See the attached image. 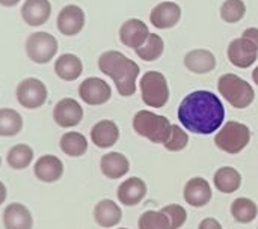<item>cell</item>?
Masks as SVG:
<instances>
[{
  "label": "cell",
  "instance_id": "44dd1931",
  "mask_svg": "<svg viewBox=\"0 0 258 229\" xmlns=\"http://www.w3.org/2000/svg\"><path fill=\"white\" fill-rule=\"evenodd\" d=\"M94 220L101 228H113L122 220V210L115 201L101 199L94 207Z\"/></svg>",
  "mask_w": 258,
  "mask_h": 229
},
{
  "label": "cell",
  "instance_id": "d6a6232c",
  "mask_svg": "<svg viewBox=\"0 0 258 229\" xmlns=\"http://www.w3.org/2000/svg\"><path fill=\"white\" fill-rule=\"evenodd\" d=\"M189 143V134L186 133V130H183L180 125L174 124L171 125V133L168 140L163 143V146L171 151V152H180L183 151Z\"/></svg>",
  "mask_w": 258,
  "mask_h": 229
},
{
  "label": "cell",
  "instance_id": "8fae6325",
  "mask_svg": "<svg viewBox=\"0 0 258 229\" xmlns=\"http://www.w3.org/2000/svg\"><path fill=\"white\" fill-rule=\"evenodd\" d=\"M83 107L74 98H62L56 103L53 109V119L60 128L77 127L83 121Z\"/></svg>",
  "mask_w": 258,
  "mask_h": 229
},
{
  "label": "cell",
  "instance_id": "9a60e30c",
  "mask_svg": "<svg viewBox=\"0 0 258 229\" xmlns=\"http://www.w3.org/2000/svg\"><path fill=\"white\" fill-rule=\"evenodd\" d=\"M150 35L148 26L139 18H130L119 27V41L128 48H139Z\"/></svg>",
  "mask_w": 258,
  "mask_h": 229
},
{
  "label": "cell",
  "instance_id": "9c48e42d",
  "mask_svg": "<svg viewBox=\"0 0 258 229\" xmlns=\"http://www.w3.org/2000/svg\"><path fill=\"white\" fill-rule=\"evenodd\" d=\"M79 97L89 106H101L110 100L112 88L100 77H88L79 85Z\"/></svg>",
  "mask_w": 258,
  "mask_h": 229
},
{
  "label": "cell",
  "instance_id": "60d3db41",
  "mask_svg": "<svg viewBox=\"0 0 258 229\" xmlns=\"http://www.w3.org/2000/svg\"><path fill=\"white\" fill-rule=\"evenodd\" d=\"M118 229H128V228H118Z\"/></svg>",
  "mask_w": 258,
  "mask_h": 229
},
{
  "label": "cell",
  "instance_id": "ffe728a7",
  "mask_svg": "<svg viewBox=\"0 0 258 229\" xmlns=\"http://www.w3.org/2000/svg\"><path fill=\"white\" fill-rule=\"evenodd\" d=\"M119 139V127L115 121L101 119L91 128V140L100 149L112 148Z\"/></svg>",
  "mask_w": 258,
  "mask_h": 229
},
{
  "label": "cell",
  "instance_id": "d6986e66",
  "mask_svg": "<svg viewBox=\"0 0 258 229\" xmlns=\"http://www.w3.org/2000/svg\"><path fill=\"white\" fill-rule=\"evenodd\" d=\"M51 17V3L48 0H24L21 18L27 26L38 27L45 24Z\"/></svg>",
  "mask_w": 258,
  "mask_h": 229
},
{
  "label": "cell",
  "instance_id": "5bb4252c",
  "mask_svg": "<svg viewBox=\"0 0 258 229\" xmlns=\"http://www.w3.org/2000/svg\"><path fill=\"white\" fill-rule=\"evenodd\" d=\"M183 198H184L186 204H189L195 208H201V207L207 205L213 198L210 183L203 177L190 178L184 186Z\"/></svg>",
  "mask_w": 258,
  "mask_h": 229
},
{
  "label": "cell",
  "instance_id": "f35d334b",
  "mask_svg": "<svg viewBox=\"0 0 258 229\" xmlns=\"http://www.w3.org/2000/svg\"><path fill=\"white\" fill-rule=\"evenodd\" d=\"M252 80H254V83L258 86V66L252 71Z\"/></svg>",
  "mask_w": 258,
  "mask_h": 229
},
{
  "label": "cell",
  "instance_id": "ac0fdd59",
  "mask_svg": "<svg viewBox=\"0 0 258 229\" xmlns=\"http://www.w3.org/2000/svg\"><path fill=\"white\" fill-rule=\"evenodd\" d=\"M2 219L5 229H33V216L30 210L20 202L6 205Z\"/></svg>",
  "mask_w": 258,
  "mask_h": 229
},
{
  "label": "cell",
  "instance_id": "277c9868",
  "mask_svg": "<svg viewBox=\"0 0 258 229\" xmlns=\"http://www.w3.org/2000/svg\"><path fill=\"white\" fill-rule=\"evenodd\" d=\"M219 94L234 107L246 109L254 103L255 92L252 86L236 74H224L218 80Z\"/></svg>",
  "mask_w": 258,
  "mask_h": 229
},
{
  "label": "cell",
  "instance_id": "52a82bcc",
  "mask_svg": "<svg viewBox=\"0 0 258 229\" xmlns=\"http://www.w3.org/2000/svg\"><path fill=\"white\" fill-rule=\"evenodd\" d=\"M57 39L47 32H35L29 35L26 41L27 57L38 65H45L53 60L57 54Z\"/></svg>",
  "mask_w": 258,
  "mask_h": 229
},
{
  "label": "cell",
  "instance_id": "1f68e13d",
  "mask_svg": "<svg viewBox=\"0 0 258 229\" xmlns=\"http://www.w3.org/2000/svg\"><path fill=\"white\" fill-rule=\"evenodd\" d=\"M139 229H169V222L166 216L162 211L156 210H148L141 214L139 222H138Z\"/></svg>",
  "mask_w": 258,
  "mask_h": 229
},
{
  "label": "cell",
  "instance_id": "f1b7e54d",
  "mask_svg": "<svg viewBox=\"0 0 258 229\" xmlns=\"http://www.w3.org/2000/svg\"><path fill=\"white\" fill-rule=\"evenodd\" d=\"M230 211L234 220H237L239 223H251L257 217L258 207L249 198H237L233 201Z\"/></svg>",
  "mask_w": 258,
  "mask_h": 229
},
{
  "label": "cell",
  "instance_id": "8992f818",
  "mask_svg": "<svg viewBox=\"0 0 258 229\" xmlns=\"http://www.w3.org/2000/svg\"><path fill=\"white\" fill-rule=\"evenodd\" d=\"M142 101L153 109H162L169 100V88L166 77L159 71H148L141 79Z\"/></svg>",
  "mask_w": 258,
  "mask_h": 229
},
{
  "label": "cell",
  "instance_id": "e0dca14e",
  "mask_svg": "<svg viewBox=\"0 0 258 229\" xmlns=\"http://www.w3.org/2000/svg\"><path fill=\"white\" fill-rule=\"evenodd\" d=\"M181 20V8L174 2H162L156 5L150 14V21L157 29H171Z\"/></svg>",
  "mask_w": 258,
  "mask_h": 229
},
{
  "label": "cell",
  "instance_id": "74e56055",
  "mask_svg": "<svg viewBox=\"0 0 258 229\" xmlns=\"http://www.w3.org/2000/svg\"><path fill=\"white\" fill-rule=\"evenodd\" d=\"M21 0H0V5L5 6V8H12V6H17Z\"/></svg>",
  "mask_w": 258,
  "mask_h": 229
},
{
  "label": "cell",
  "instance_id": "83f0119b",
  "mask_svg": "<svg viewBox=\"0 0 258 229\" xmlns=\"http://www.w3.org/2000/svg\"><path fill=\"white\" fill-rule=\"evenodd\" d=\"M24 127L23 116L9 107L0 109V137H14Z\"/></svg>",
  "mask_w": 258,
  "mask_h": 229
},
{
  "label": "cell",
  "instance_id": "8d00e7d4",
  "mask_svg": "<svg viewBox=\"0 0 258 229\" xmlns=\"http://www.w3.org/2000/svg\"><path fill=\"white\" fill-rule=\"evenodd\" d=\"M6 198H8V189H6L5 183L0 181V205H3L6 202Z\"/></svg>",
  "mask_w": 258,
  "mask_h": 229
},
{
  "label": "cell",
  "instance_id": "7a4b0ae2",
  "mask_svg": "<svg viewBox=\"0 0 258 229\" xmlns=\"http://www.w3.org/2000/svg\"><path fill=\"white\" fill-rule=\"evenodd\" d=\"M100 71L110 77L121 97H132L136 92V80L141 72L139 65L116 50L104 51L98 57Z\"/></svg>",
  "mask_w": 258,
  "mask_h": 229
},
{
  "label": "cell",
  "instance_id": "ba28073f",
  "mask_svg": "<svg viewBox=\"0 0 258 229\" xmlns=\"http://www.w3.org/2000/svg\"><path fill=\"white\" fill-rule=\"evenodd\" d=\"M15 97L20 106L29 110H35L45 104L48 97V89L42 80L36 77H27L18 83Z\"/></svg>",
  "mask_w": 258,
  "mask_h": 229
},
{
  "label": "cell",
  "instance_id": "ab89813d",
  "mask_svg": "<svg viewBox=\"0 0 258 229\" xmlns=\"http://www.w3.org/2000/svg\"><path fill=\"white\" fill-rule=\"evenodd\" d=\"M0 166H2V157H0Z\"/></svg>",
  "mask_w": 258,
  "mask_h": 229
},
{
  "label": "cell",
  "instance_id": "6da1fadb",
  "mask_svg": "<svg viewBox=\"0 0 258 229\" xmlns=\"http://www.w3.org/2000/svg\"><path fill=\"white\" fill-rule=\"evenodd\" d=\"M225 107L210 91H195L186 95L178 107V121L195 134H212L222 127Z\"/></svg>",
  "mask_w": 258,
  "mask_h": 229
},
{
  "label": "cell",
  "instance_id": "7402d4cb",
  "mask_svg": "<svg viewBox=\"0 0 258 229\" xmlns=\"http://www.w3.org/2000/svg\"><path fill=\"white\" fill-rule=\"evenodd\" d=\"M100 169L101 174L109 180H119L125 177L130 171V162L128 159L121 152H107L100 160Z\"/></svg>",
  "mask_w": 258,
  "mask_h": 229
},
{
  "label": "cell",
  "instance_id": "2e32d148",
  "mask_svg": "<svg viewBox=\"0 0 258 229\" xmlns=\"http://www.w3.org/2000/svg\"><path fill=\"white\" fill-rule=\"evenodd\" d=\"M147 184L139 177H130L125 181H122L116 190V196L119 204L125 207H135L144 201L147 196Z\"/></svg>",
  "mask_w": 258,
  "mask_h": 229
},
{
  "label": "cell",
  "instance_id": "5b68a950",
  "mask_svg": "<svg viewBox=\"0 0 258 229\" xmlns=\"http://www.w3.org/2000/svg\"><path fill=\"white\" fill-rule=\"evenodd\" d=\"M251 142V130L248 125L237 122V121H228L222 125L219 133L215 136V145L227 152V154H239L242 152Z\"/></svg>",
  "mask_w": 258,
  "mask_h": 229
},
{
  "label": "cell",
  "instance_id": "e575fe53",
  "mask_svg": "<svg viewBox=\"0 0 258 229\" xmlns=\"http://www.w3.org/2000/svg\"><path fill=\"white\" fill-rule=\"evenodd\" d=\"M198 229H222V225L219 223V220H216L213 217H207V219L201 220Z\"/></svg>",
  "mask_w": 258,
  "mask_h": 229
},
{
  "label": "cell",
  "instance_id": "484cf974",
  "mask_svg": "<svg viewBox=\"0 0 258 229\" xmlns=\"http://www.w3.org/2000/svg\"><path fill=\"white\" fill-rule=\"evenodd\" d=\"M35 159L33 148L27 143H17L9 148L6 154V163L14 171H23L27 169Z\"/></svg>",
  "mask_w": 258,
  "mask_h": 229
},
{
  "label": "cell",
  "instance_id": "603a6c76",
  "mask_svg": "<svg viewBox=\"0 0 258 229\" xmlns=\"http://www.w3.org/2000/svg\"><path fill=\"white\" fill-rule=\"evenodd\" d=\"M184 65L190 72L195 74H207L216 68V57L210 50L206 48H195L186 53Z\"/></svg>",
  "mask_w": 258,
  "mask_h": 229
},
{
  "label": "cell",
  "instance_id": "cb8c5ba5",
  "mask_svg": "<svg viewBox=\"0 0 258 229\" xmlns=\"http://www.w3.org/2000/svg\"><path fill=\"white\" fill-rule=\"evenodd\" d=\"M54 72L63 82H74L83 72V62L77 54L63 53L54 60Z\"/></svg>",
  "mask_w": 258,
  "mask_h": 229
},
{
  "label": "cell",
  "instance_id": "4dcf8cb0",
  "mask_svg": "<svg viewBox=\"0 0 258 229\" xmlns=\"http://www.w3.org/2000/svg\"><path fill=\"white\" fill-rule=\"evenodd\" d=\"M246 14V5L243 0H225L221 6V18L225 23H239Z\"/></svg>",
  "mask_w": 258,
  "mask_h": 229
},
{
  "label": "cell",
  "instance_id": "d590c367",
  "mask_svg": "<svg viewBox=\"0 0 258 229\" xmlns=\"http://www.w3.org/2000/svg\"><path fill=\"white\" fill-rule=\"evenodd\" d=\"M243 38H246V39H249V41H252L255 45H257L258 48V29L257 27H249V29H246L245 32H243V35H242Z\"/></svg>",
  "mask_w": 258,
  "mask_h": 229
},
{
  "label": "cell",
  "instance_id": "4316f807",
  "mask_svg": "<svg viewBox=\"0 0 258 229\" xmlns=\"http://www.w3.org/2000/svg\"><path fill=\"white\" fill-rule=\"evenodd\" d=\"M59 148L68 157H82L88 151V139L79 131H68L60 136Z\"/></svg>",
  "mask_w": 258,
  "mask_h": 229
},
{
  "label": "cell",
  "instance_id": "b9f144b4",
  "mask_svg": "<svg viewBox=\"0 0 258 229\" xmlns=\"http://www.w3.org/2000/svg\"><path fill=\"white\" fill-rule=\"evenodd\" d=\"M257 229H258V228H257Z\"/></svg>",
  "mask_w": 258,
  "mask_h": 229
},
{
  "label": "cell",
  "instance_id": "f546056e",
  "mask_svg": "<svg viewBox=\"0 0 258 229\" xmlns=\"http://www.w3.org/2000/svg\"><path fill=\"white\" fill-rule=\"evenodd\" d=\"M165 50V42L162 39V36H159L157 33H150L147 41L144 42V45H141L139 48H136V54L138 57H141L145 62H154L157 60Z\"/></svg>",
  "mask_w": 258,
  "mask_h": 229
},
{
  "label": "cell",
  "instance_id": "3957f363",
  "mask_svg": "<svg viewBox=\"0 0 258 229\" xmlns=\"http://www.w3.org/2000/svg\"><path fill=\"white\" fill-rule=\"evenodd\" d=\"M171 122L166 116L150 110H139L133 118V130L153 143H165L171 133Z\"/></svg>",
  "mask_w": 258,
  "mask_h": 229
},
{
  "label": "cell",
  "instance_id": "836d02e7",
  "mask_svg": "<svg viewBox=\"0 0 258 229\" xmlns=\"http://www.w3.org/2000/svg\"><path fill=\"white\" fill-rule=\"evenodd\" d=\"M160 211L166 216V219L169 222V229H180L187 220L186 208L178 204H169V205L163 207Z\"/></svg>",
  "mask_w": 258,
  "mask_h": 229
},
{
  "label": "cell",
  "instance_id": "30bf717a",
  "mask_svg": "<svg viewBox=\"0 0 258 229\" xmlns=\"http://www.w3.org/2000/svg\"><path fill=\"white\" fill-rule=\"evenodd\" d=\"M86 23L85 11L79 5H67L63 6L56 18V27L63 36H76L79 35Z\"/></svg>",
  "mask_w": 258,
  "mask_h": 229
},
{
  "label": "cell",
  "instance_id": "d4e9b609",
  "mask_svg": "<svg viewBox=\"0 0 258 229\" xmlns=\"http://www.w3.org/2000/svg\"><path fill=\"white\" fill-rule=\"evenodd\" d=\"M213 183H215V187L221 193L230 195V193H234V192H237L240 189L242 175H240V172L237 169H234L231 166H224V168H219L215 172Z\"/></svg>",
  "mask_w": 258,
  "mask_h": 229
},
{
  "label": "cell",
  "instance_id": "7c38bea8",
  "mask_svg": "<svg viewBox=\"0 0 258 229\" xmlns=\"http://www.w3.org/2000/svg\"><path fill=\"white\" fill-rule=\"evenodd\" d=\"M230 62L237 68H249L255 63L258 56L257 45L246 38H236L230 42L227 50Z\"/></svg>",
  "mask_w": 258,
  "mask_h": 229
},
{
  "label": "cell",
  "instance_id": "4fadbf2b",
  "mask_svg": "<svg viewBox=\"0 0 258 229\" xmlns=\"http://www.w3.org/2000/svg\"><path fill=\"white\" fill-rule=\"evenodd\" d=\"M63 162L54 156V154H44L38 157V160L33 165V175L38 181L51 184L59 181L63 177Z\"/></svg>",
  "mask_w": 258,
  "mask_h": 229
}]
</instances>
